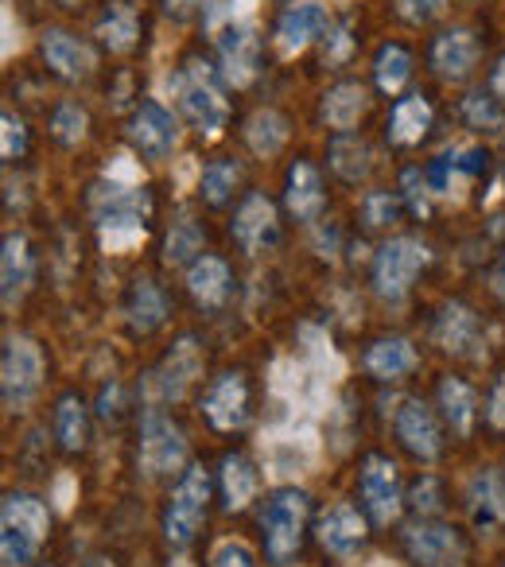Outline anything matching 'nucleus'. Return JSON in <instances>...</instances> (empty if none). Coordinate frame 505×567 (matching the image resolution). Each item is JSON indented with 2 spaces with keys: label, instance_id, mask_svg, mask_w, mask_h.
<instances>
[{
  "label": "nucleus",
  "instance_id": "f257e3e1",
  "mask_svg": "<svg viewBox=\"0 0 505 567\" xmlns=\"http://www.w3.org/2000/svg\"><path fill=\"white\" fill-rule=\"evenodd\" d=\"M308 520H311V497L303 494V489L280 486L265 497L261 513H257V528H261L265 559H269L272 567H288L300 556Z\"/></svg>",
  "mask_w": 505,
  "mask_h": 567
},
{
  "label": "nucleus",
  "instance_id": "f03ea898",
  "mask_svg": "<svg viewBox=\"0 0 505 567\" xmlns=\"http://www.w3.org/2000/svg\"><path fill=\"white\" fill-rule=\"evenodd\" d=\"M51 513L40 497L32 494H9L0 505V556L9 567H24L40 556L48 540Z\"/></svg>",
  "mask_w": 505,
  "mask_h": 567
},
{
  "label": "nucleus",
  "instance_id": "7ed1b4c3",
  "mask_svg": "<svg viewBox=\"0 0 505 567\" xmlns=\"http://www.w3.org/2000/svg\"><path fill=\"white\" fill-rule=\"evenodd\" d=\"M427 260H432V252L416 237H393V241H385L378 260H373V292L385 303H401L412 292V284L424 272Z\"/></svg>",
  "mask_w": 505,
  "mask_h": 567
},
{
  "label": "nucleus",
  "instance_id": "20e7f679",
  "mask_svg": "<svg viewBox=\"0 0 505 567\" xmlns=\"http://www.w3.org/2000/svg\"><path fill=\"white\" fill-rule=\"evenodd\" d=\"M206 505H210V478L203 466H187L164 509V540L172 548H187L195 540L198 525L206 520Z\"/></svg>",
  "mask_w": 505,
  "mask_h": 567
},
{
  "label": "nucleus",
  "instance_id": "39448f33",
  "mask_svg": "<svg viewBox=\"0 0 505 567\" xmlns=\"http://www.w3.org/2000/svg\"><path fill=\"white\" fill-rule=\"evenodd\" d=\"M175 94H179V110L190 125L203 136H218L229 121V105L221 97L218 82L210 79L206 63H187L175 79Z\"/></svg>",
  "mask_w": 505,
  "mask_h": 567
},
{
  "label": "nucleus",
  "instance_id": "423d86ee",
  "mask_svg": "<svg viewBox=\"0 0 505 567\" xmlns=\"http://www.w3.org/2000/svg\"><path fill=\"white\" fill-rule=\"evenodd\" d=\"M90 206H94L97 229L110 237L117 234H144V221L152 214V198L144 187H125V183H102L90 195Z\"/></svg>",
  "mask_w": 505,
  "mask_h": 567
},
{
  "label": "nucleus",
  "instance_id": "0eeeda50",
  "mask_svg": "<svg viewBox=\"0 0 505 567\" xmlns=\"http://www.w3.org/2000/svg\"><path fill=\"white\" fill-rule=\"evenodd\" d=\"M43 385V354L32 339L9 334L4 339V362H0V389H4V404L9 409H24L35 401Z\"/></svg>",
  "mask_w": 505,
  "mask_h": 567
},
{
  "label": "nucleus",
  "instance_id": "6e6552de",
  "mask_svg": "<svg viewBox=\"0 0 505 567\" xmlns=\"http://www.w3.org/2000/svg\"><path fill=\"white\" fill-rule=\"evenodd\" d=\"M136 455H141V466L148 474H172L187 458V435L172 416H164L159 409H148L141 420V451Z\"/></svg>",
  "mask_w": 505,
  "mask_h": 567
},
{
  "label": "nucleus",
  "instance_id": "1a4fd4ad",
  "mask_svg": "<svg viewBox=\"0 0 505 567\" xmlns=\"http://www.w3.org/2000/svg\"><path fill=\"white\" fill-rule=\"evenodd\" d=\"M362 502H365V513H370L378 525H389L396 520L404 505V494H401V474H396V463L389 455H365L362 458Z\"/></svg>",
  "mask_w": 505,
  "mask_h": 567
},
{
  "label": "nucleus",
  "instance_id": "9d476101",
  "mask_svg": "<svg viewBox=\"0 0 505 567\" xmlns=\"http://www.w3.org/2000/svg\"><path fill=\"white\" fill-rule=\"evenodd\" d=\"M214 48H218L226 82H234V86H249V82L257 79V51H261V43H257L252 24H245V20H229V24L214 28Z\"/></svg>",
  "mask_w": 505,
  "mask_h": 567
},
{
  "label": "nucleus",
  "instance_id": "9b49d317",
  "mask_svg": "<svg viewBox=\"0 0 505 567\" xmlns=\"http://www.w3.org/2000/svg\"><path fill=\"white\" fill-rule=\"evenodd\" d=\"M203 416L210 420V427H218V432H237V427H245V420H249V381H245V373L229 370L210 381V389H206V396H203Z\"/></svg>",
  "mask_w": 505,
  "mask_h": 567
},
{
  "label": "nucleus",
  "instance_id": "f8f14e48",
  "mask_svg": "<svg viewBox=\"0 0 505 567\" xmlns=\"http://www.w3.org/2000/svg\"><path fill=\"white\" fill-rule=\"evenodd\" d=\"M404 551L416 567H455L463 559V536L451 525L420 520L404 528Z\"/></svg>",
  "mask_w": 505,
  "mask_h": 567
},
{
  "label": "nucleus",
  "instance_id": "ddd939ff",
  "mask_svg": "<svg viewBox=\"0 0 505 567\" xmlns=\"http://www.w3.org/2000/svg\"><path fill=\"white\" fill-rule=\"evenodd\" d=\"M128 141L148 159H164V156H172V148L179 144V121L159 102H141L133 121H128Z\"/></svg>",
  "mask_w": 505,
  "mask_h": 567
},
{
  "label": "nucleus",
  "instance_id": "4468645a",
  "mask_svg": "<svg viewBox=\"0 0 505 567\" xmlns=\"http://www.w3.org/2000/svg\"><path fill=\"white\" fill-rule=\"evenodd\" d=\"M234 241L241 245L245 252H265L280 241V221H277V206L269 203L265 195H245L241 206L234 214Z\"/></svg>",
  "mask_w": 505,
  "mask_h": 567
},
{
  "label": "nucleus",
  "instance_id": "2eb2a0df",
  "mask_svg": "<svg viewBox=\"0 0 505 567\" xmlns=\"http://www.w3.org/2000/svg\"><path fill=\"white\" fill-rule=\"evenodd\" d=\"M396 440H401V447L409 451L412 458H420V463H432L443 451L440 424H435L432 409H427L424 401H404L401 409H396Z\"/></svg>",
  "mask_w": 505,
  "mask_h": 567
},
{
  "label": "nucleus",
  "instance_id": "dca6fc26",
  "mask_svg": "<svg viewBox=\"0 0 505 567\" xmlns=\"http://www.w3.org/2000/svg\"><path fill=\"white\" fill-rule=\"evenodd\" d=\"M198 378H203V354H198V347L190 339H179L172 350H167L164 362H159L156 389L167 404H175L190 393V385H195Z\"/></svg>",
  "mask_w": 505,
  "mask_h": 567
},
{
  "label": "nucleus",
  "instance_id": "f3484780",
  "mask_svg": "<svg viewBox=\"0 0 505 567\" xmlns=\"http://www.w3.org/2000/svg\"><path fill=\"white\" fill-rule=\"evenodd\" d=\"M327 32H331L327 9L319 4V0H303V4H292V9L280 17L277 43L285 55H296V51H303L308 43H316L319 35H327Z\"/></svg>",
  "mask_w": 505,
  "mask_h": 567
},
{
  "label": "nucleus",
  "instance_id": "a211bd4d",
  "mask_svg": "<svg viewBox=\"0 0 505 567\" xmlns=\"http://www.w3.org/2000/svg\"><path fill=\"white\" fill-rule=\"evenodd\" d=\"M40 51H43V63H48L51 71H55L59 79H66V82H79V79H86V74L94 71V51H90L79 35L63 32V28H51V32H43Z\"/></svg>",
  "mask_w": 505,
  "mask_h": 567
},
{
  "label": "nucleus",
  "instance_id": "6ab92c4d",
  "mask_svg": "<svg viewBox=\"0 0 505 567\" xmlns=\"http://www.w3.org/2000/svg\"><path fill=\"white\" fill-rule=\"evenodd\" d=\"M365 517L354 509V505H331V509L319 517V544L334 556H354V551L365 548Z\"/></svg>",
  "mask_w": 505,
  "mask_h": 567
},
{
  "label": "nucleus",
  "instance_id": "aec40b11",
  "mask_svg": "<svg viewBox=\"0 0 505 567\" xmlns=\"http://www.w3.org/2000/svg\"><path fill=\"white\" fill-rule=\"evenodd\" d=\"M32 276H35L32 241L24 234H9L4 237V252H0V296H4L9 308L17 300H24V292L32 288Z\"/></svg>",
  "mask_w": 505,
  "mask_h": 567
},
{
  "label": "nucleus",
  "instance_id": "412c9836",
  "mask_svg": "<svg viewBox=\"0 0 505 567\" xmlns=\"http://www.w3.org/2000/svg\"><path fill=\"white\" fill-rule=\"evenodd\" d=\"M187 292L195 296L198 308L218 311L234 296V272L221 257H198L187 272Z\"/></svg>",
  "mask_w": 505,
  "mask_h": 567
},
{
  "label": "nucleus",
  "instance_id": "4be33fe9",
  "mask_svg": "<svg viewBox=\"0 0 505 567\" xmlns=\"http://www.w3.org/2000/svg\"><path fill=\"white\" fill-rule=\"evenodd\" d=\"M125 316H128L133 334H152L167 323V316H172V300H167V292L156 280L141 276V280H133V288H128Z\"/></svg>",
  "mask_w": 505,
  "mask_h": 567
},
{
  "label": "nucleus",
  "instance_id": "5701e85b",
  "mask_svg": "<svg viewBox=\"0 0 505 567\" xmlns=\"http://www.w3.org/2000/svg\"><path fill=\"white\" fill-rule=\"evenodd\" d=\"M474 63H478V40L466 28H451L432 43V66L447 82H463L474 71Z\"/></svg>",
  "mask_w": 505,
  "mask_h": 567
},
{
  "label": "nucleus",
  "instance_id": "b1692460",
  "mask_svg": "<svg viewBox=\"0 0 505 567\" xmlns=\"http://www.w3.org/2000/svg\"><path fill=\"white\" fill-rule=\"evenodd\" d=\"M285 203H288V210H292L300 221H319V214H323V203H327V198H323V183H319V172L308 164V159L292 164V172H288Z\"/></svg>",
  "mask_w": 505,
  "mask_h": 567
},
{
  "label": "nucleus",
  "instance_id": "393cba45",
  "mask_svg": "<svg viewBox=\"0 0 505 567\" xmlns=\"http://www.w3.org/2000/svg\"><path fill=\"white\" fill-rule=\"evenodd\" d=\"M432 334L440 342V350H447V354H471V347L478 342V316L466 303H447L435 316Z\"/></svg>",
  "mask_w": 505,
  "mask_h": 567
},
{
  "label": "nucleus",
  "instance_id": "a878e982",
  "mask_svg": "<svg viewBox=\"0 0 505 567\" xmlns=\"http://www.w3.org/2000/svg\"><path fill=\"white\" fill-rule=\"evenodd\" d=\"M416 362H420L416 347H412L409 339H378L370 350H365V358H362L365 373H370V378H378V381L404 378V373L416 370Z\"/></svg>",
  "mask_w": 505,
  "mask_h": 567
},
{
  "label": "nucleus",
  "instance_id": "bb28decb",
  "mask_svg": "<svg viewBox=\"0 0 505 567\" xmlns=\"http://www.w3.org/2000/svg\"><path fill=\"white\" fill-rule=\"evenodd\" d=\"M97 35L110 51H133L141 40V12L133 0H110L97 20Z\"/></svg>",
  "mask_w": 505,
  "mask_h": 567
},
{
  "label": "nucleus",
  "instance_id": "cd10ccee",
  "mask_svg": "<svg viewBox=\"0 0 505 567\" xmlns=\"http://www.w3.org/2000/svg\"><path fill=\"white\" fill-rule=\"evenodd\" d=\"M471 520L489 533V528L505 525V478L494 471H482L471 482Z\"/></svg>",
  "mask_w": 505,
  "mask_h": 567
},
{
  "label": "nucleus",
  "instance_id": "c85d7f7f",
  "mask_svg": "<svg viewBox=\"0 0 505 567\" xmlns=\"http://www.w3.org/2000/svg\"><path fill=\"white\" fill-rule=\"evenodd\" d=\"M427 128H432V105L424 94H409L393 105V117H389V141L393 144L424 141Z\"/></svg>",
  "mask_w": 505,
  "mask_h": 567
},
{
  "label": "nucleus",
  "instance_id": "c756f323",
  "mask_svg": "<svg viewBox=\"0 0 505 567\" xmlns=\"http://www.w3.org/2000/svg\"><path fill=\"white\" fill-rule=\"evenodd\" d=\"M257 466L249 463L245 455H226L221 458V497H226V509H245V505L257 497Z\"/></svg>",
  "mask_w": 505,
  "mask_h": 567
},
{
  "label": "nucleus",
  "instance_id": "7c9ffc66",
  "mask_svg": "<svg viewBox=\"0 0 505 567\" xmlns=\"http://www.w3.org/2000/svg\"><path fill=\"white\" fill-rule=\"evenodd\" d=\"M55 435H59V447L66 455L86 447L90 440V409L79 393H66L63 401L55 404Z\"/></svg>",
  "mask_w": 505,
  "mask_h": 567
},
{
  "label": "nucleus",
  "instance_id": "2f4dec72",
  "mask_svg": "<svg viewBox=\"0 0 505 567\" xmlns=\"http://www.w3.org/2000/svg\"><path fill=\"white\" fill-rule=\"evenodd\" d=\"M288 117L277 110H257L249 121H245V141L257 156H277L280 148L288 144Z\"/></svg>",
  "mask_w": 505,
  "mask_h": 567
},
{
  "label": "nucleus",
  "instance_id": "473e14b6",
  "mask_svg": "<svg viewBox=\"0 0 505 567\" xmlns=\"http://www.w3.org/2000/svg\"><path fill=\"white\" fill-rule=\"evenodd\" d=\"M440 409H443V420L455 427L458 435H471L474 427V416H478V396L466 381L458 378H443L440 385Z\"/></svg>",
  "mask_w": 505,
  "mask_h": 567
},
{
  "label": "nucleus",
  "instance_id": "72a5a7b5",
  "mask_svg": "<svg viewBox=\"0 0 505 567\" xmlns=\"http://www.w3.org/2000/svg\"><path fill=\"white\" fill-rule=\"evenodd\" d=\"M365 90L358 82H339L331 94L323 97V121L339 133H350V125H358V117L365 113Z\"/></svg>",
  "mask_w": 505,
  "mask_h": 567
},
{
  "label": "nucleus",
  "instance_id": "f704fd0d",
  "mask_svg": "<svg viewBox=\"0 0 505 567\" xmlns=\"http://www.w3.org/2000/svg\"><path fill=\"white\" fill-rule=\"evenodd\" d=\"M203 241H206V234H203V226H198L195 218H175L172 221V229H167V241H164V260L172 268H179V265H195L198 260V252H203Z\"/></svg>",
  "mask_w": 505,
  "mask_h": 567
},
{
  "label": "nucleus",
  "instance_id": "c9c22d12",
  "mask_svg": "<svg viewBox=\"0 0 505 567\" xmlns=\"http://www.w3.org/2000/svg\"><path fill=\"white\" fill-rule=\"evenodd\" d=\"M331 167L347 183L365 179V175H370V148H365L362 136H354V133L334 136V141H331Z\"/></svg>",
  "mask_w": 505,
  "mask_h": 567
},
{
  "label": "nucleus",
  "instance_id": "e433bc0d",
  "mask_svg": "<svg viewBox=\"0 0 505 567\" xmlns=\"http://www.w3.org/2000/svg\"><path fill=\"white\" fill-rule=\"evenodd\" d=\"M373 74H378V86L385 90V94H396L412 74V55L401 43H385V48L378 51V59H373Z\"/></svg>",
  "mask_w": 505,
  "mask_h": 567
},
{
  "label": "nucleus",
  "instance_id": "4c0bfd02",
  "mask_svg": "<svg viewBox=\"0 0 505 567\" xmlns=\"http://www.w3.org/2000/svg\"><path fill=\"white\" fill-rule=\"evenodd\" d=\"M237 179H241V172H237V164H229V159H214V164L203 167V179H198V190H203V198L210 206H221L229 195H234Z\"/></svg>",
  "mask_w": 505,
  "mask_h": 567
},
{
  "label": "nucleus",
  "instance_id": "58836bf2",
  "mask_svg": "<svg viewBox=\"0 0 505 567\" xmlns=\"http://www.w3.org/2000/svg\"><path fill=\"white\" fill-rule=\"evenodd\" d=\"M463 117H466V125H474V128H486V133H497V128L505 125V105L497 102L494 94H471V97H463Z\"/></svg>",
  "mask_w": 505,
  "mask_h": 567
},
{
  "label": "nucleus",
  "instance_id": "ea45409f",
  "mask_svg": "<svg viewBox=\"0 0 505 567\" xmlns=\"http://www.w3.org/2000/svg\"><path fill=\"white\" fill-rule=\"evenodd\" d=\"M86 128H90V117L79 102L55 105V113H51V136H55L59 144H79L82 136H86Z\"/></svg>",
  "mask_w": 505,
  "mask_h": 567
},
{
  "label": "nucleus",
  "instance_id": "a19ab883",
  "mask_svg": "<svg viewBox=\"0 0 505 567\" xmlns=\"http://www.w3.org/2000/svg\"><path fill=\"white\" fill-rule=\"evenodd\" d=\"M409 505H412V513H420V517L440 513L443 509V482L435 478V474H420L409 489Z\"/></svg>",
  "mask_w": 505,
  "mask_h": 567
},
{
  "label": "nucleus",
  "instance_id": "79ce46f5",
  "mask_svg": "<svg viewBox=\"0 0 505 567\" xmlns=\"http://www.w3.org/2000/svg\"><path fill=\"white\" fill-rule=\"evenodd\" d=\"M396 214H401V203L389 198L385 190H373L365 198V226H389V221H396Z\"/></svg>",
  "mask_w": 505,
  "mask_h": 567
},
{
  "label": "nucleus",
  "instance_id": "37998d69",
  "mask_svg": "<svg viewBox=\"0 0 505 567\" xmlns=\"http://www.w3.org/2000/svg\"><path fill=\"white\" fill-rule=\"evenodd\" d=\"M0 125H4V144H0L4 159L24 156V148H28V125H24V121L12 117V113H4V117H0Z\"/></svg>",
  "mask_w": 505,
  "mask_h": 567
},
{
  "label": "nucleus",
  "instance_id": "c03bdc74",
  "mask_svg": "<svg viewBox=\"0 0 505 567\" xmlns=\"http://www.w3.org/2000/svg\"><path fill=\"white\" fill-rule=\"evenodd\" d=\"M210 567H257V556H252V548H245L241 540H229L214 551Z\"/></svg>",
  "mask_w": 505,
  "mask_h": 567
},
{
  "label": "nucleus",
  "instance_id": "a18cd8bd",
  "mask_svg": "<svg viewBox=\"0 0 505 567\" xmlns=\"http://www.w3.org/2000/svg\"><path fill=\"white\" fill-rule=\"evenodd\" d=\"M443 4H447V0H396V9H401V17H404V20H412V24H424V20L440 17Z\"/></svg>",
  "mask_w": 505,
  "mask_h": 567
},
{
  "label": "nucleus",
  "instance_id": "49530a36",
  "mask_svg": "<svg viewBox=\"0 0 505 567\" xmlns=\"http://www.w3.org/2000/svg\"><path fill=\"white\" fill-rule=\"evenodd\" d=\"M159 4H164V12L172 20H190L198 12H210L218 0H159Z\"/></svg>",
  "mask_w": 505,
  "mask_h": 567
},
{
  "label": "nucleus",
  "instance_id": "de8ad7c7",
  "mask_svg": "<svg viewBox=\"0 0 505 567\" xmlns=\"http://www.w3.org/2000/svg\"><path fill=\"white\" fill-rule=\"evenodd\" d=\"M427 175H420V172H404V195H409V203H412V210L416 214H427Z\"/></svg>",
  "mask_w": 505,
  "mask_h": 567
},
{
  "label": "nucleus",
  "instance_id": "09e8293b",
  "mask_svg": "<svg viewBox=\"0 0 505 567\" xmlns=\"http://www.w3.org/2000/svg\"><path fill=\"white\" fill-rule=\"evenodd\" d=\"M486 416H489V424H494V427H505V373H502V378H497L494 393H489V409H486Z\"/></svg>",
  "mask_w": 505,
  "mask_h": 567
},
{
  "label": "nucleus",
  "instance_id": "8fccbe9b",
  "mask_svg": "<svg viewBox=\"0 0 505 567\" xmlns=\"http://www.w3.org/2000/svg\"><path fill=\"white\" fill-rule=\"evenodd\" d=\"M486 90L497 97V102L505 105V55L497 59V66H494V71H489V86H486Z\"/></svg>",
  "mask_w": 505,
  "mask_h": 567
},
{
  "label": "nucleus",
  "instance_id": "3c124183",
  "mask_svg": "<svg viewBox=\"0 0 505 567\" xmlns=\"http://www.w3.org/2000/svg\"><path fill=\"white\" fill-rule=\"evenodd\" d=\"M331 40H334V48H331V59H334V63H339V59H342V55H347V51H350V35H347V24H342L339 32L331 35Z\"/></svg>",
  "mask_w": 505,
  "mask_h": 567
},
{
  "label": "nucleus",
  "instance_id": "603ef678",
  "mask_svg": "<svg viewBox=\"0 0 505 567\" xmlns=\"http://www.w3.org/2000/svg\"><path fill=\"white\" fill-rule=\"evenodd\" d=\"M494 288H497V296L505 300V260H502V268H497V276H494Z\"/></svg>",
  "mask_w": 505,
  "mask_h": 567
},
{
  "label": "nucleus",
  "instance_id": "864d4df0",
  "mask_svg": "<svg viewBox=\"0 0 505 567\" xmlns=\"http://www.w3.org/2000/svg\"><path fill=\"white\" fill-rule=\"evenodd\" d=\"M55 4H59V9H79L82 0H55Z\"/></svg>",
  "mask_w": 505,
  "mask_h": 567
},
{
  "label": "nucleus",
  "instance_id": "5fc2aeb1",
  "mask_svg": "<svg viewBox=\"0 0 505 567\" xmlns=\"http://www.w3.org/2000/svg\"><path fill=\"white\" fill-rule=\"evenodd\" d=\"M86 567H113V559H90Z\"/></svg>",
  "mask_w": 505,
  "mask_h": 567
},
{
  "label": "nucleus",
  "instance_id": "6e6d98bb",
  "mask_svg": "<svg viewBox=\"0 0 505 567\" xmlns=\"http://www.w3.org/2000/svg\"><path fill=\"white\" fill-rule=\"evenodd\" d=\"M175 567H183V564H175Z\"/></svg>",
  "mask_w": 505,
  "mask_h": 567
}]
</instances>
